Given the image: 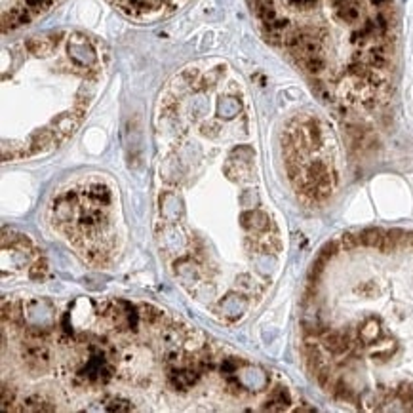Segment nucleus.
Segmentation results:
<instances>
[{
  "label": "nucleus",
  "instance_id": "nucleus-1",
  "mask_svg": "<svg viewBox=\"0 0 413 413\" xmlns=\"http://www.w3.org/2000/svg\"><path fill=\"white\" fill-rule=\"evenodd\" d=\"M267 42L345 118L381 110L394 90V0H248Z\"/></svg>",
  "mask_w": 413,
  "mask_h": 413
},
{
  "label": "nucleus",
  "instance_id": "nucleus-2",
  "mask_svg": "<svg viewBox=\"0 0 413 413\" xmlns=\"http://www.w3.org/2000/svg\"><path fill=\"white\" fill-rule=\"evenodd\" d=\"M107 50L86 32L57 31L4 50L2 112L19 156L57 147L88 117L107 72Z\"/></svg>",
  "mask_w": 413,
  "mask_h": 413
},
{
  "label": "nucleus",
  "instance_id": "nucleus-3",
  "mask_svg": "<svg viewBox=\"0 0 413 413\" xmlns=\"http://www.w3.org/2000/svg\"><path fill=\"white\" fill-rule=\"evenodd\" d=\"M63 0H2V32L31 25Z\"/></svg>",
  "mask_w": 413,
  "mask_h": 413
},
{
  "label": "nucleus",
  "instance_id": "nucleus-4",
  "mask_svg": "<svg viewBox=\"0 0 413 413\" xmlns=\"http://www.w3.org/2000/svg\"><path fill=\"white\" fill-rule=\"evenodd\" d=\"M189 0H110L126 17L135 21H156L185 6Z\"/></svg>",
  "mask_w": 413,
  "mask_h": 413
}]
</instances>
